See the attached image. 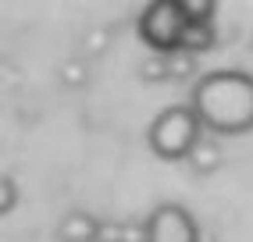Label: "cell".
Returning a JSON list of instances; mask_svg holds the SVG:
<instances>
[{
    "label": "cell",
    "mask_w": 253,
    "mask_h": 242,
    "mask_svg": "<svg viewBox=\"0 0 253 242\" xmlns=\"http://www.w3.org/2000/svg\"><path fill=\"white\" fill-rule=\"evenodd\" d=\"M225 161V153H221V143H217V135H204V139L196 143V150L189 153V167H193V175L200 178H211L217 167H221Z\"/></svg>",
    "instance_id": "cell-6"
},
{
    "label": "cell",
    "mask_w": 253,
    "mask_h": 242,
    "mask_svg": "<svg viewBox=\"0 0 253 242\" xmlns=\"http://www.w3.org/2000/svg\"><path fill=\"white\" fill-rule=\"evenodd\" d=\"M100 242H146V221H107Z\"/></svg>",
    "instance_id": "cell-7"
},
{
    "label": "cell",
    "mask_w": 253,
    "mask_h": 242,
    "mask_svg": "<svg viewBox=\"0 0 253 242\" xmlns=\"http://www.w3.org/2000/svg\"><path fill=\"white\" fill-rule=\"evenodd\" d=\"M189 14H185V4L182 0H154L139 11V22H136V32L139 40L150 46V54H164L171 57L182 50V40L189 32Z\"/></svg>",
    "instance_id": "cell-3"
},
{
    "label": "cell",
    "mask_w": 253,
    "mask_h": 242,
    "mask_svg": "<svg viewBox=\"0 0 253 242\" xmlns=\"http://www.w3.org/2000/svg\"><path fill=\"white\" fill-rule=\"evenodd\" d=\"M0 210H4V214L14 210V178L11 175H4V203H0Z\"/></svg>",
    "instance_id": "cell-11"
},
{
    "label": "cell",
    "mask_w": 253,
    "mask_h": 242,
    "mask_svg": "<svg viewBox=\"0 0 253 242\" xmlns=\"http://www.w3.org/2000/svg\"><path fill=\"white\" fill-rule=\"evenodd\" d=\"M193 111L207 135H246L253 132V75L243 68H217L200 75L193 85Z\"/></svg>",
    "instance_id": "cell-1"
},
{
    "label": "cell",
    "mask_w": 253,
    "mask_h": 242,
    "mask_svg": "<svg viewBox=\"0 0 253 242\" xmlns=\"http://www.w3.org/2000/svg\"><path fill=\"white\" fill-rule=\"evenodd\" d=\"M146 242H200V224L182 203H157L146 214Z\"/></svg>",
    "instance_id": "cell-4"
},
{
    "label": "cell",
    "mask_w": 253,
    "mask_h": 242,
    "mask_svg": "<svg viewBox=\"0 0 253 242\" xmlns=\"http://www.w3.org/2000/svg\"><path fill=\"white\" fill-rule=\"evenodd\" d=\"M139 79H146V82L171 79V57H164V54H150V57L139 64Z\"/></svg>",
    "instance_id": "cell-9"
},
{
    "label": "cell",
    "mask_w": 253,
    "mask_h": 242,
    "mask_svg": "<svg viewBox=\"0 0 253 242\" xmlns=\"http://www.w3.org/2000/svg\"><path fill=\"white\" fill-rule=\"evenodd\" d=\"M104 221H96L89 210H68L57 224V242H100Z\"/></svg>",
    "instance_id": "cell-5"
},
{
    "label": "cell",
    "mask_w": 253,
    "mask_h": 242,
    "mask_svg": "<svg viewBox=\"0 0 253 242\" xmlns=\"http://www.w3.org/2000/svg\"><path fill=\"white\" fill-rule=\"evenodd\" d=\"M182 4H185L189 22H214V11H217L214 0H182Z\"/></svg>",
    "instance_id": "cell-10"
},
{
    "label": "cell",
    "mask_w": 253,
    "mask_h": 242,
    "mask_svg": "<svg viewBox=\"0 0 253 242\" xmlns=\"http://www.w3.org/2000/svg\"><path fill=\"white\" fill-rule=\"evenodd\" d=\"M211 46H214V22H193L178 54H193L196 57V54H204V50H211Z\"/></svg>",
    "instance_id": "cell-8"
},
{
    "label": "cell",
    "mask_w": 253,
    "mask_h": 242,
    "mask_svg": "<svg viewBox=\"0 0 253 242\" xmlns=\"http://www.w3.org/2000/svg\"><path fill=\"white\" fill-rule=\"evenodd\" d=\"M204 135V121L193 111V103H171L150 121L146 146L157 161H189V153Z\"/></svg>",
    "instance_id": "cell-2"
}]
</instances>
